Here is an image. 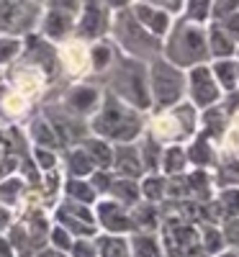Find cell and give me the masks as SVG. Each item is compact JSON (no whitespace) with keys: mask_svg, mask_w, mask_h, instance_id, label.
Segmentation results:
<instances>
[{"mask_svg":"<svg viewBox=\"0 0 239 257\" xmlns=\"http://www.w3.org/2000/svg\"><path fill=\"white\" fill-rule=\"evenodd\" d=\"M90 126H93L95 137L111 142V144H126V142H137L144 134L147 118H144V111L124 103L113 93H108L100 100Z\"/></svg>","mask_w":239,"mask_h":257,"instance_id":"cell-1","label":"cell"},{"mask_svg":"<svg viewBox=\"0 0 239 257\" xmlns=\"http://www.w3.org/2000/svg\"><path fill=\"white\" fill-rule=\"evenodd\" d=\"M162 57L180 70H190L195 64H208V41L206 24H195L183 16H175L170 31L162 39Z\"/></svg>","mask_w":239,"mask_h":257,"instance_id":"cell-2","label":"cell"},{"mask_svg":"<svg viewBox=\"0 0 239 257\" xmlns=\"http://www.w3.org/2000/svg\"><path fill=\"white\" fill-rule=\"evenodd\" d=\"M116 39V47L124 49L126 57H134L142 62H152L155 57H162V39L152 36L139 21L132 16V11L124 8L111 13V29Z\"/></svg>","mask_w":239,"mask_h":257,"instance_id":"cell-3","label":"cell"},{"mask_svg":"<svg viewBox=\"0 0 239 257\" xmlns=\"http://www.w3.org/2000/svg\"><path fill=\"white\" fill-rule=\"evenodd\" d=\"M198 116L201 111L193 103L180 100L178 105H170V108L152 111L147 132L162 144H185L198 132Z\"/></svg>","mask_w":239,"mask_h":257,"instance_id":"cell-4","label":"cell"},{"mask_svg":"<svg viewBox=\"0 0 239 257\" xmlns=\"http://www.w3.org/2000/svg\"><path fill=\"white\" fill-rule=\"evenodd\" d=\"M113 80L111 88L113 95L121 98L124 103L134 105L139 111H152V98H149V77H147V62L134 59V57H118L111 64Z\"/></svg>","mask_w":239,"mask_h":257,"instance_id":"cell-5","label":"cell"},{"mask_svg":"<svg viewBox=\"0 0 239 257\" xmlns=\"http://www.w3.org/2000/svg\"><path fill=\"white\" fill-rule=\"evenodd\" d=\"M147 77L152 111H162L185 100V70L175 67L165 57H155L152 62H147Z\"/></svg>","mask_w":239,"mask_h":257,"instance_id":"cell-6","label":"cell"},{"mask_svg":"<svg viewBox=\"0 0 239 257\" xmlns=\"http://www.w3.org/2000/svg\"><path fill=\"white\" fill-rule=\"evenodd\" d=\"M157 234H160L165 257H198L201 254L198 224H188V221H178V219H162Z\"/></svg>","mask_w":239,"mask_h":257,"instance_id":"cell-7","label":"cell"},{"mask_svg":"<svg viewBox=\"0 0 239 257\" xmlns=\"http://www.w3.org/2000/svg\"><path fill=\"white\" fill-rule=\"evenodd\" d=\"M224 93L216 82L211 64H195V67L185 70V100L193 103L198 111L211 108V105L221 103Z\"/></svg>","mask_w":239,"mask_h":257,"instance_id":"cell-8","label":"cell"},{"mask_svg":"<svg viewBox=\"0 0 239 257\" xmlns=\"http://www.w3.org/2000/svg\"><path fill=\"white\" fill-rule=\"evenodd\" d=\"M52 221L64 226L72 237H95L98 234V224H95V211L88 203H77L64 198L54 206Z\"/></svg>","mask_w":239,"mask_h":257,"instance_id":"cell-9","label":"cell"},{"mask_svg":"<svg viewBox=\"0 0 239 257\" xmlns=\"http://www.w3.org/2000/svg\"><path fill=\"white\" fill-rule=\"evenodd\" d=\"M93 211H95V224H98V231H105V234H132V213L129 208L113 198H98L93 203Z\"/></svg>","mask_w":239,"mask_h":257,"instance_id":"cell-10","label":"cell"},{"mask_svg":"<svg viewBox=\"0 0 239 257\" xmlns=\"http://www.w3.org/2000/svg\"><path fill=\"white\" fill-rule=\"evenodd\" d=\"M77 34L88 39H100L108 29H111V11L103 6V0H88L80 8V21H77Z\"/></svg>","mask_w":239,"mask_h":257,"instance_id":"cell-11","label":"cell"},{"mask_svg":"<svg viewBox=\"0 0 239 257\" xmlns=\"http://www.w3.org/2000/svg\"><path fill=\"white\" fill-rule=\"evenodd\" d=\"M129 11H132V16L157 39H165V34L172 26V21H175V16L170 11H165L160 6H152V3H144V0H134V3L129 6Z\"/></svg>","mask_w":239,"mask_h":257,"instance_id":"cell-12","label":"cell"},{"mask_svg":"<svg viewBox=\"0 0 239 257\" xmlns=\"http://www.w3.org/2000/svg\"><path fill=\"white\" fill-rule=\"evenodd\" d=\"M185 155H188L190 167L213 170V165L219 162V142L198 128V132L185 142Z\"/></svg>","mask_w":239,"mask_h":257,"instance_id":"cell-13","label":"cell"},{"mask_svg":"<svg viewBox=\"0 0 239 257\" xmlns=\"http://www.w3.org/2000/svg\"><path fill=\"white\" fill-rule=\"evenodd\" d=\"M111 173L116 178H132L139 180L144 175V165L137 142H126V144H113V162H111Z\"/></svg>","mask_w":239,"mask_h":257,"instance_id":"cell-14","label":"cell"},{"mask_svg":"<svg viewBox=\"0 0 239 257\" xmlns=\"http://www.w3.org/2000/svg\"><path fill=\"white\" fill-rule=\"evenodd\" d=\"M59 62L70 75L80 77L90 70V47H85L82 41H64L59 47Z\"/></svg>","mask_w":239,"mask_h":257,"instance_id":"cell-15","label":"cell"},{"mask_svg":"<svg viewBox=\"0 0 239 257\" xmlns=\"http://www.w3.org/2000/svg\"><path fill=\"white\" fill-rule=\"evenodd\" d=\"M47 85V70L36 67V64H24V67H16L13 72V88L18 93H24L26 98H34L44 90Z\"/></svg>","mask_w":239,"mask_h":257,"instance_id":"cell-16","label":"cell"},{"mask_svg":"<svg viewBox=\"0 0 239 257\" xmlns=\"http://www.w3.org/2000/svg\"><path fill=\"white\" fill-rule=\"evenodd\" d=\"M185 185H188V198L206 203L213 198L216 185H213V175L211 170H201V167H190L185 173Z\"/></svg>","mask_w":239,"mask_h":257,"instance_id":"cell-17","label":"cell"},{"mask_svg":"<svg viewBox=\"0 0 239 257\" xmlns=\"http://www.w3.org/2000/svg\"><path fill=\"white\" fill-rule=\"evenodd\" d=\"M129 213H132V231H160L162 224L160 203L139 201L137 206L129 208Z\"/></svg>","mask_w":239,"mask_h":257,"instance_id":"cell-18","label":"cell"},{"mask_svg":"<svg viewBox=\"0 0 239 257\" xmlns=\"http://www.w3.org/2000/svg\"><path fill=\"white\" fill-rule=\"evenodd\" d=\"M129 257H165L157 231H132L129 234Z\"/></svg>","mask_w":239,"mask_h":257,"instance_id":"cell-19","label":"cell"},{"mask_svg":"<svg viewBox=\"0 0 239 257\" xmlns=\"http://www.w3.org/2000/svg\"><path fill=\"white\" fill-rule=\"evenodd\" d=\"M206 41H208L211 59H229L236 52V44L229 39V34L216 24V21H208L206 24Z\"/></svg>","mask_w":239,"mask_h":257,"instance_id":"cell-20","label":"cell"},{"mask_svg":"<svg viewBox=\"0 0 239 257\" xmlns=\"http://www.w3.org/2000/svg\"><path fill=\"white\" fill-rule=\"evenodd\" d=\"M211 72L219 82L221 93H231L239 90V59L229 57V59H211Z\"/></svg>","mask_w":239,"mask_h":257,"instance_id":"cell-21","label":"cell"},{"mask_svg":"<svg viewBox=\"0 0 239 257\" xmlns=\"http://www.w3.org/2000/svg\"><path fill=\"white\" fill-rule=\"evenodd\" d=\"M190 170L188 155H185V144H165L162 147V160H160V173L172 178V175H183Z\"/></svg>","mask_w":239,"mask_h":257,"instance_id":"cell-22","label":"cell"},{"mask_svg":"<svg viewBox=\"0 0 239 257\" xmlns=\"http://www.w3.org/2000/svg\"><path fill=\"white\" fill-rule=\"evenodd\" d=\"M216 188H239V152L236 155H219V162L211 170Z\"/></svg>","mask_w":239,"mask_h":257,"instance_id":"cell-23","label":"cell"},{"mask_svg":"<svg viewBox=\"0 0 239 257\" xmlns=\"http://www.w3.org/2000/svg\"><path fill=\"white\" fill-rule=\"evenodd\" d=\"M108 198H113L118 203H124L126 208H132L142 201V190H139V180L132 178H113L111 185H108Z\"/></svg>","mask_w":239,"mask_h":257,"instance_id":"cell-24","label":"cell"},{"mask_svg":"<svg viewBox=\"0 0 239 257\" xmlns=\"http://www.w3.org/2000/svg\"><path fill=\"white\" fill-rule=\"evenodd\" d=\"M211 203H213L216 216H219V224L224 219L239 216V188H216Z\"/></svg>","mask_w":239,"mask_h":257,"instance_id":"cell-25","label":"cell"},{"mask_svg":"<svg viewBox=\"0 0 239 257\" xmlns=\"http://www.w3.org/2000/svg\"><path fill=\"white\" fill-rule=\"evenodd\" d=\"M98 257H129V234H95Z\"/></svg>","mask_w":239,"mask_h":257,"instance_id":"cell-26","label":"cell"},{"mask_svg":"<svg viewBox=\"0 0 239 257\" xmlns=\"http://www.w3.org/2000/svg\"><path fill=\"white\" fill-rule=\"evenodd\" d=\"M82 149L93 160L95 170H111V162H113V144L111 142H105L100 137H90L82 142Z\"/></svg>","mask_w":239,"mask_h":257,"instance_id":"cell-27","label":"cell"},{"mask_svg":"<svg viewBox=\"0 0 239 257\" xmlns=\"http://www.w3.org/2000/svg\"><path fill=\"white\" fill-rule=\"evenodd\" d=\"M62 193H64V198L77 201V203H88V206H93L98 201V193L88 178H67L62 183Z\"/></svg>","mask_w":239,"mask_h":257,"instance_id":"cell-28","label":"cell"},{"mask_svg":"<svg viewBox=\"0 0 239 257\" xmlns=\"http://www.w3.org/2000/svg\"><path fill=\"white\" fill-rule=\"evenodd\" d=\"M139 190H142V201L162 203L167 196V178L162 173H144L139 178Z\"/></svg>","mask_w":239,"mask_h":257,"instance_id":"cell-29","label":"cell"},{"mask_svg":"<svg viewBox=\"0 0 239 257\" xmlns=\"http://www.w3.org/2000/svg\"><path fill=\"white\" fill-rule=\"evenodd\" d=\"M26 198V180L18 175H8L0 180V206H6L8 211L16 208L21 201Z\"/></svg>","mask_w":239,"mask_h":257,"instance_id":"cell-30","label":"cell"},{"mask_svg":"<svg viewBox=\"0 0 239 257\" xmlns=\"http://www.w3.org/2000/svg\"><path fill=\"white\" fill-rule=\"evenodd\" d=\"M198 237H201V254L203 257H213V254L226 249L219 224H198Z\"/></svg>","mask_w":239,"mask_h":257,"instance_id":"cell-31","label":"cell"},{"mask_svg":"<svg viewBox=\"0 0 239 257\" xmlns=\"http://www.w3.org/2000/svg\"><path fill=\"white\" fill-rule=\"evenodd\" d=\"M3 95H0V111H3L8 118H18L29 111L31 98H26L24 93H18L16 88H0Z\"/></svg>","mask_w":239,"mask_h":257,"instance_id":"cell-32","label":"cell"},{"mask_svg":"<svg viewBox=\"0 0 239 257\" xmlns=\"http://www.w3.org/2000/svg\"><path fill=\"white\" fill-rule=\"evenodd\" d=\"M100 95L95 88H75L70 95H67V103L72 105V111L77 113H95L98 105H100Z\"/></svg>","mask_w":239,"mask_h":257,"instance_id":"cell-33","label":"cell"},{"mask_svg":"<svg viewBox=\"0 0 239 257\" xmlns=\"http://www.w3.org/2000/svg\"><path fill=\"white\" fill-rule=\"evenodd\" d=\"M93 170L95 165L82 147H75L67 152V178H90Z\"/></svg>","mask_w":239,"mask_h":257,"instance_id":"cell-34","label":"cell"},{"mask_svg":"<svg viewBox=\"0 0 239 257\" xmlns=\"http://www.w3.org/2000/svg\"><path fill=\"white\" fill-rule=\"evenodd\" d=\"M113 59H116V47H111L108 41H95L90 47V70L93 72L111 70Z\"/></svg>","mask_w":239,"mask_h":257,"instance_id":"cell-35","label":"cell"},{"mask_svg":"<svg viewBox=\"0 0 239 257\" xmlns=\"http://www.w3.org/2000/svg\"><path fill=\"white\" fill-rule=\"evenodd\" d=\"M211 3L213 0H183V11L180 16L195 24H208L211 18Z\"/></svg>","mask_w":239,"mask_h":257,"instance_id":"cell-36","label":"cell"},{"mask_svg":"<svg viewBox=\"0 0 239 257\" xmlns=\"http://www.w3.org/2000/svg\"><path fill=\"white\" fill-rule=\"evenodd\" d=\"M31 139L36 147H47V149H54L59 144L57 139V128L49 123V121H36L31 126Z\"/></svg>","mask_w":239,"mask_h":257,"instance_id":"cell-37","label":"cell"},{"mask_svg":"<svg viewBox=\"0 0 239 257\" xmlns=\"http://www.w3.org/2000/svg\"><path fill=\"white\" fill-rule=\"evenodd\" d=\"M44 31H47V36H52V39H62L64 34H67V29H70V16L64 13V11H57V8H52L49 11V16H47V21H44Z\"/></svg>","mask_w":239,"mask_h":257,"instance_id":"cell-38","label":"cell"},{"mask_svg":"<svg viewBox=\"0 0 239 257\" xmlns=\"http://www.w3.org/2000/svg\"><path fill=\"white\" fill-rule=\"evenodd\" d=\"M72 239H75V237H72V234H70L67 229L52 221V226H49V234H47V244H49V247H54V249H59V252H64V254H67V249H70Z\"/></svg>","mask_w":239,"mask_h":257,"instance_id":"cell-39","label":"cell"},{"mask_svg":"<svg viewBox=\"0 0 239 257\" xmlns=\"http://www.w3.org/2000/svg\"><path fill=\"white\" fill-rule=\"evenodd\" d=\"M67 257H98V247H95V237H75Z\"/></svg>","mask_w":239,"mask_h":257,"instance_id":"cell-40","label":"cell"},{"mask_svg":"<svg viewBox=\"0 0 239 257\" xmlns=\"http://www.w3.org/2000/svg\"><path fill=\"white\" fill-rule=\"evenodd\" d=\"M219 226H221V234H224V244H226V249L239 252V216L224 219Z\"/></svg>","mask_w":239,"mask_h":257,"instance_id":"cell-41","label":"cell"},{"mask_svg":"<svg viewBox=\"0 0 239 257\" xmlns=\"http://www.w3.org/2000/svg\"><path fill=\"white\" fill-rule=\"evenodd\" d=\"M21 54V41L13 36H0V67L13 62Z\"/></svg>","mask_w":239,"mask_h":257,"instance_id":"cell-42","label":"cell"},{"mask_svg":"<svg viewBox=\"0 0 239 257\" xmlns=\"http://www.w3.org/2000/svg\"><path fill=\"white\" fill-rule=\"evenodd\" d=\"M34 160H36V167L41 173H49V170H57V155L47 147H34Z\"/></svg>","mask_w":239,"mask_h":257,"instance_id":"cell-43","label":"cell"},{"mask_svg":"<svg viewBox=\"0 0 239 257\" xmlns=\"http://www.w3.org/2000/svg\"><path fill=\"white\" fill-rule=\"evenodd\" d=\"M216 24H219V26L229 34V39L234 41V44H239V8H236V11H231L229 16L219 18Z\"/></svg>","mask_w":239,"mask_h":257,"instance_id":"cell-44","label":"cell"},{"mask_svg":"<svg viewBox=\"0 0 239 257\" xmlns=\"http://www.w3.org/2000/svg\"><path fill=\"white\" fill-rule=\"evenodd\" d=\"M236 8H239V0H213V3H211V18L208 21H219V18L229 16Z\"/></svg>","mask_w":239,"mask_h":257,"instance_id":"cell-45","label":"cell"},{"mask_svg":"<svg viewBox=\"0 0 239 257\" xmlns=\"http://www.w3.org/2000/svg\"><path fill=\"white\" fill-rule=\"evenodd\" d=\"M144 3H152V6H160V8L170 11L172 16H180V11H183V0H144Z\"/></svg>","mask_w":239,"mask_h":257,"instance_id":"cell-46","label":"cell"},{"mask_svg":"<svg viewBox=\"0 0 239 257\" xmlns=\"http://www.w3.org/2000/svg\"><path fill=\"white\" fill-rule=\"evenodd\" d=\"M31 257H67V254L59 252V249H54V247H49V244H44V247H39Z\"/></svg>","mask_w":239,"mask_h":257,"instance_id":"cell-47","label":"cell"},{"mask_svg":"<svg viewBox=\"0 0 239 257\" xmlns=\"http://www.w3.org/2000/svg\"><path fill=\"white\" fill-rule=\"evenodd\" d=\"M134 0H103V6L111 11V13H116V11H124V8H129Z\"/></svg>","mask_w":239,"mask_h":257,"instance_id":"cell-48","label":"cell"},{"mask_svg":"<svg viewBox=\"0 0 239 257\" xmlns=\"http://www.w3.org/2000/svg\"><path fill=\"white\" fill-rule=\"evenodd\" d=\"M0 257H16V249L6 234H0Z\"/></svg>","mask_w":239,"mask_h":257,"instance_id":"cell-49","label":"cell"},{"mask_svg":"<svg viewBox=\"0 0 239 257\" xmlns=\"http://www.w3.org/2000/svg\"><path fill=\"white\" fill-rule=\"evenodd\" d=\"M213 257H239V252H234V249H224V252L213 254Z\"/></svg>","mask_w":239,"mask_h":257,"instance_id":"cell-50","label":"cell"},{"mask_svg":"<svg viewBox=\"0 0 239 257\" xmlns=\"http://www.w3.org/2000/svg\"><path fill=\"white\" fill-rule=\"evenodd\" d=\"M234 57H236V59H239V44H236V52H234Z\"/></svg>","mask_w":239,"mask_h":257,"instance_id":"cell-51","label":"cell"},{"mask_svg":"<svg viewBox=\"0 0 239 257\" xmlns=\"http://www.w3.org/2000/svg\"><path fill=\"white\" fill-rule=\"evenodd\" d=\"M198 257H201V254H198Z\"/></svg>","mask_w":239,"mask_h":257,"instance_id":"cell-52","label":"cell"}]
</instances>
